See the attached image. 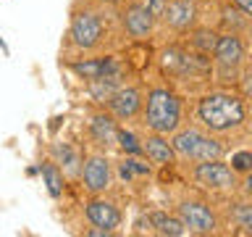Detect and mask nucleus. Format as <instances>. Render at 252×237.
<instances>
[{
	"instance_id": "obj_24",
	"label": "nucleus",
	"mask_w": 252,
	"mask_h": 237,
	"mask_svg": "<svg viewBox=\"0 0 252 237\" xmlns=\"http://www.w3.org/2000/svg\"><path fill=\"white\" fill-rule=\"evenodd\" d=\"M231 169L236 174H250L252 171V150H239L231 156Z\"/></svg>"
},
{
	"instance_id": "obj_1",
	"label": "nucleus",
	"mask_w": 252,
	"mask_h": 237,
	"mask_svg": "<svg viewBox=\"0 0 252 237\" xmlns=\"http://www.w3.org/2000/svg\"><path fill=\"white\" fill-rule=\"evenodd\" d=\"M197 118L210 132H231L244 124L247 108L239 95L231 92H210L197 103Z\"/></svg>"
},
{
	"instance_id": "obj_22",
	"label": "nucleus",
	"mask_w": 252,
	"mask_h": 237,
	"mask_svg": "<svg viewBox=\"0 0 252 237\" xmlns=\"http://www.w3.org/2000/svg\"><path fill=\"white\" fill-rule=\"evenodd\" d=\"M220 19H223V24H226V27L231 29V32H239V29L247 27V19H250V16H244L236 5H234V8H231V5H223V11H220Z\"/></svg>"
},
{
	"instance_id": "obj_15",
	"label": "nucleus",
	"mask_w": 252,
	"mask_h": 237,
	"mask_svg": "<svg viewBox=\"0 0 252 237\" xmlns=\"http://www.w3.org/2000/svg\"><path fill=\"white\" fill-rule=\"evenodd\" d=\"M90 134L94 142H100V145H116L118 142V124H116V116L105 114V111H97V114H92L90 118Z\"/></svg>"
},
{
	"instance_id": "obj_5",
	"label": "nucleus",
	"mask_w": 252,
	"mask_h": 237,
	"mask_svg": "<svg viewBox=\"0 0 252 237\" xmlns=\"http://www.w3.org/2000/svg\"><path fill=\"white\" fill-rule=\"evenodd\" d=\"M216 66H218V74L220 77H236V71L244 63V42L236 32H226V35H218V42H216Z\"/></svg>"
},
{
	"instance_id": "obj_25",
	"label": "nucleus",
	"mask_w": 252,
	"mask_h": 237,
	"mask_svg": "<svg viewBox=\"0 0 252 237\" xmlns=\"http://www.w3.org/2000/svg\"><path fill=\"white\" fill-rule=\"evenodd\" d=\"M165 5H168V0H145V8L150 11V16H153L155 21H158V19H163Z\"/></svg>"
},
{
	"instance_id": "obj_8",
	"label": "nucleus",
	"mask_w": 252,
	"mask_h": 237,
	"mask_svg": "<svg viewBox=\"0 0 252 237\" xmlns=\"http://www.w3.org/2000/svg\"><path fill=\"white\" fill-rule=\"evenodd\" d=\"M110 161L108 156L102 153H92L84 158L82 163V182H84V190L90 195H100L105 193V190L110 187Z\"/></svg>"
},
{
	"instance_id": "obj_12",
	"label": "nucleus",
	"mask_w": 252,
	"mask_h": 237,
	"mask_svg": "<svg viewBox=\"0 0 252 237\" xmlns=\"http://www.w3.org/2000/svg\"><path fill=\"white\" fill-rule=\"evenodd\" d=\"M163 21L176 32H189L197 24V5L194 0H168Z\"/></svg>"
},
{
	"instance_id": "obj_2",
	"label": "nucleus",
	"mask_w": 252,
	"mask_h": 237,
	"mask_svg": "<svg viewBox=\"0 0 252 237\" xmlns=\"http://www.w3.org/2000/svg\"><path fill=\"white\" fill-rule=\"evenodd\" d=\"M145 124L155 134H173L181 126V100L165 87H153L145 100Z\"/></svg>"
},
{
	"instance_id": "obj_19",
	"label": "nucleus",
	"mask_w": 252,
	"mask_h": 237,
	"mask_svg": "<svg viewBox=\"0 0 252 237\" xmlns=\"http://www.w3.org/2000/svg\"><path fill=\"white\" fill-rule=\"evenodd\" d=\"M118 79H121V74H113V77H100V79H92L90 82V95H92V100H97V103H108L110 100V95H113L118 87Z\"/></svg>"
},
{
	"instance_id": "obj_27",
	"label": "nucleus",
	"mask_w": 252,
	"mask_h": 237,
	"mask_svg": "<svg viewBox=\"0 0 252 237\" xmlns=\"http://www.w3.org/2000/svg\"><path fill=\"white\" fill-rule=\"evenodd\" d=\"M242 92H244V98H250V100H252V71L242 79Z\"/></svg>"
},
{
	"instance_id": "obj_4",
	"label": "nucleus",
	"mask_w": 252,
	"mask_h": 237,
	"mask_svg": "<svg viewBox=\"0 0 252 237\" xmlns=\"http://www.w3.org/2000/svg\"><path fill=\"white\" fill-rule=\"evenodd\" d=\"M71 40H74L76 47L82 50H92L102 42V35H105V27H102V19L90 8L84 11H76L71 16V29H68Z\"/></svg>"
},
{
	"instance_id": "obj_20",
	"label": "nucleus",
	"mask_w": 252,
	"mask_h": 237,
	"mask_svg": "<svg viewBox=\"0 0 252 237\" xmlns=\"http://www.w3.org/2000/svg\"><path fill=\"white\" fill-rule=\"evenodd\" d=\"M216 42H218V35L213 29H197L192 35V47L202 55H210L216 50Z\"/></svg>"
},
{
	"instance_id": "obj_29",
	"label": "nucleus",
	"mask_w": 252,
	"mask_h": 237,
	"mask_svg": "<svg viewBox=\"0 0 252 237\" xmlns=\"http://www.w3.org/2000/svg\"><path fill=\"white\" fill-rule=\"evenodd\" d=\"M102 3H108V5H121L124 0H102Z\"/></svg>"
},
{
	"instance_id": "obj_7",
	"label": "nucleus",
	"mask_w": 252,
	"mask_h": 237,
	"mask_svg": "<svg viewBox=\"0 0 252 237\" xmlns=\"http://www.w3.org/2000/svg\"><path fill=\"white\" fill-rule=\"evenodd\" d=\"M194 179L200 185L210 187V190H228L236 185V171L231 166H226L220 158H213V161H197L194 166Z\"/></svg>"
},
{
	"instance_id": "obj_10",
	"label": "nucleus",
	"mask_w": 252,
	"mask_h": 237,
	"mask_svg": "<svg viewBox=\"0 0 252 237\" xmlns=\"http://www.w3.org/2000/svg\"><path fill=\"white\" fill-rule=\"evenodd\" d=\"M121 24L126 29V35L134 40H147L155 29V19L150 16L145 3H129L121 13Z\"/></svg>"
},
{
	"instance_id": "obj_26",
	"label": "nucleus",
	"mask_w": 252,
	"mask_h": 237,
	"mask_svg": "<svg viewBox=\"0 0 252 237\" xmlns=\"http://www.w3.org/2000/svg\"><path fill=\"white\" fill-rule=\"evenodd\" d=\"M231 3L239 8L244 16H250V19H252V0H231Z\"/></svg>"
},
{
	"instance_id": "obj_9",
	"label": "nucleus",
	"mask_w": 252,
	"mask_h": 237,
	"mask_svg": "<svg viewBox=\"0 0 252 237\" xmlns=\"http://www.w3.org/2000/svg\"><path fill=\"white\" fill-rule=\"evenodd\" d=\"M145 100H142V90L139 87H118L108 100V111L113 114L118 121H129L142 111Z\"/></svg>"
},
{
	"instance_id": "obj_17",
	"label": "nucleus",
	"mask_w": 252,
	"mask_h": 237,
	"mask_svg": "<svg viewBox=\"0 0 252 237\" xmlns=\"http://www.w3.org/2000/svg\"><path fill=\"white\" fill-rule=\"evenodd\" d=\"M147 224L153 227L158 235H163V237H181L187 232L184 221H181L179 216H168V213H163V211H153V213H150Z\"/></svg>"
},
{
	"instance_id": "obj_23",
	"label": "nucleus",
	"mask_w": 252,
	"mask_h": 237,
	"mask_svg": "<svg viewBox=\"0 0 252 237\" xmlns=\"http://www.w3.org/2000/svg\"><path fill=\"white\" fill-rule=\"evenodd\" d=\"M231 216H234L236 227H239L242 232L252 235V203H236Z\"/></svg>"
},
{
	"instance_id": "obj_16",
	"label": "nucleus",
	"mask_w": 252,
	"mask_h": 237,
	"mask_svg": "<svg viewBox=\"0 0 252 237\" xmlns=\"http://www.w3.org/2000/svg\"><path fill=\"white\" fill-rule=\"evenodd\" d=\"M53 158H55V163L61 166L63 174H68V177H82V156H79L76 148H71L68 142H55Z\"/></svg>"
},
{
	"instance_id": "obj_6",
	"label": "nucleus",
	"mask_w": 252,
	"mask_h": 237,
	"mask_svg": "<svg viewBox=\"0 0 252 237\" xmlns=\"http://www.w3.org/2000/svg\"><path fill=\"white\" fill-rule=\"evenodd\" d=\"M176 216L184 221V227L194 235H213L218 229V219L210 211V205L202 200H181L176 205Z\"/></svg>"
},
{
	"instance_id": "obj_28",
	"label": "nucleus",
	"mask_w": 252,
	"mask_h": 237,
	"mask_svg": "<svg viewBox=\"0 0 252 237\" xmlns=\"http://www.w3.org/2000/svg\"><path fill=\"white\" fill-rule=\"evenodd\" d=\"M244 190H247V195H250V200H252V171L247 174V179H244Z\"/></svg>"
},
{
	"instance_id": "obj_14",
	"label": "nucleus",
	"mask_w": 252,
	"mask_h": 237,
	"mask_svg": "<svg viewBox=\"0 0 252 237\" xmlns=\"http://www.w3.org/2000/svg\"><path fill=\"white\" fill-rule=\"evenodd\" d=\"M142 145H145V158L150 163H158V166H171L176 163V150L168 140H165V134H147L145 140H142Z\"/></svg>"
},
{
	"instance_id": "obj_21",
	"label": "nucleus",
	"mask_w": 252,
	"mask_h": 237,
	"mask_svg": "<svg viewBox=\"0 0 252 237\" xmlns=\"http://www.w3.org/2000/svg\"><path fill=\"white\" fill-rule=\"evenodd\" d=\"M118 145H121L126 156H145V145L129 129H121V126H118Z\"/></svg>"
},
{
	"instance_id": "obj_3",
	"label": "nucleus",
	"mask_w": 252,
	"mask_h": 237,
	"mask_svg": "<svg viewBox=\"0 0 252 237\" xmlns=\"http://www.w3.org/2000/svg\"><path fill=\"white\" fill-rule=\"evenodd\" d=\"M173 150H176L179 158H187V161H213V158H223L226 148L220 145L218 140H213L210 134H205L200 129H176L171 140Z\"/></svg>"
},
{
	"instance_id": "obj_11",
	"label": "nucleus",
	"mask_w": 252,
	"mask_h": 237,
	"mask_svg": "<svg viewBox=\"0 0 252 237\" xmlns=\"http://www.w3.org/2000/svg\"><path fill=\"white\" fill-rule=\"evenodd\" d=\"M84 216L92 227L108 229V232H116V227L121 224V211H118L110 200H105V198H92V200L84 205Z\"/></svg>"
},
{
	"instance_id": "obj_18",
	"label": "nucleus",
	"mask_w": 252,
	"mask_h": 237,
	"mask_svg": "<svg viewBox=\"0 0 252 237\" xmlns=\"http://www.w3.org/2000/svg\"><path fill=\"white\" fill-rule=\"evenodd\" d=\"M39 174H42V182L47 185V193L53 198H61L63 193V171L55 161H42L39 163Z\"/></svg>"
},
{
	"instance_id": "obj_13",
	"label": "nucleus",
	"mask_w": 252,
	"mask_h": 237,
	"mask_svg": "<svg viewBox=\"0 0 252 237\" xmlns=\"http://www.w3.org/2000/svg\"><path fill=\"white\" fill-rule=\"evenodd\" d=\"M71 71H74L76 77L87 79V82H92V79H100V77H113V74H121V66L116 63V58H87V61H74L71 63Z\"/></svg>"
}]
</instances>
